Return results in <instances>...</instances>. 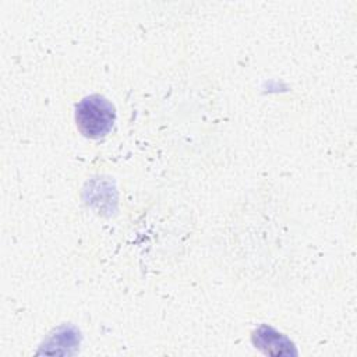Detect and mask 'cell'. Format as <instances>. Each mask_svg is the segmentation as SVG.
I'll return each mask as SVG.
<instances>
[{"label": "cell", "mask_w": 357, "mask_h": 357, "mask_svg": "<svg viewBox=\"0 0 357 357\" xmlns=\"http://www.w3.org/2000/svg\"><path fill=\"white\" fill-rule=\"evenodd\" d=\"M252 343L255 347L269 356H291L297 354L294 344L280 332L268 325H261L252 333Z\"/></svg>", "instance_id": "cell-2"}, {"label": "cell", "mask_w": 357, "mask_h": 357, "mask_svg": "<svg viewBox=\"0 0 357 357\" xmlns=\"http://www.w3.org/2000/svg\"><path fill=\"white\" fill-rule=\"evenodd\" d=\"M114 120V106L105 96L91 95L75 106L77 127L86 138H103L112 131Z\"/></svg>", "instance_id": "cell-1"}]
</instances>
